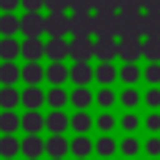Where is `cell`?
<instances>
[{"label":"cell","mask_w":160,"mask_h":160,"mask_svg":"<svg viewBox=\"0 0 160 160\" xmlns=\"http://www.w3.org/2000/svg\"><path fill=\"white\" fill-rule=\"evenodd\" d=\"M45 32L50 38H62L65 32H70V18L65 12H50L45 18Z\"/></svg>","instance_id":"4"},{"label":"cell","mask_w":160,"mask_h":160,"mask_svg":"<svg viewBox=\"0 0 160 160\" xmlns=\"http://www.w3.org/2000/svg\"><path fill=\"white\" fill-rule=\"evenodd\" d=\"M52 160H62V158H52Z\"/></svg>","instance_id":"50"},{"label":"cell","mask_w":160,"mask_h":160,"mask_svg":"<svg viewBox=\"0 0 160 160\" xmlns=\"http://www.w3.org/2000/svg\"><path fill=\"white\" fill-rule=\"evenodd\" d=\"M15 30H20V20H18L15 15H10V12H8V15H2V18H0V32L10 38Z\"/></svg>","instance_id":"29"},{"label":"cell","mask_w":160,"mask_h":160,"mask_svg":"<svg viewBox=\"0 0 160 160\" xmlns=\"http://www.w3.org/2000/svg\"><path fill=\"white\" fill-rule=\"evenodd\" d=\"M20 52H22V48H20V45H18L12 38L0 40V58H2V60H15Z\"/></svg>","instance_id":"17"},{"label":"cell","mask_w":160,"mask_h":160,"mask_svg":"<svg viewBox=\"0 0 160 160\" xmlns=\"http://www.w3.org/2000/svg\"><path fill=\"white\" fill-rule=\"evenodd\" d=\"M20 30L28 38H40L45 32V18L40 12H28L25 18H20Z\"/></svg>","instance_id":"6"},{"label":"cell","mask_w":160,"mask_h":160,"mask_svg":"<svg viewBox=\"0 0 160 160\" xmlns=\"http://www.w3.org/2000/svg\"><path fill=\"white\" fill-rule=\"evenodd\" d=\"M118 35L122 40H132V38H140L142 35V18L138 12H120V20H118Z\"/></svg>","instance_id":"1"},{"label":"cell","mask_w":160,"mask_h":160,"mask_svg":"<svg viewBox=\"0 0 160 160\" xmlns=\"http://www.w3.org/2000/svg\"><path fill=\"white\" fill-rule=\"evenodd\" d=\"M40 78H42V68H40L38 62H28V65L22 68V80H25L28 85H38Z\"/></svg>","instance_id":"22"},{"label":"cell","mask_w":160,"mask_h":160,"mask_svg":"<svg viewBox=\"0 0 160 160\" xmlns=\"http://www.w3.org/2000/svg\"><path fill=\"white\" fill-rule=\"evenodd\" d=\"M70 8L75 12H90V8H95V0H70Z\"/></svg>","instance_id":"36"},{"label":"cell","mask_w":160,"mask_h":160,"mask_svg":"<svg viewBox=\"0 0 160 160\" xmlns=\"http://www.w3.org/2000/svg\"><path fill=\"white\" fill-rule=\"evenodd\" d=\"M70 125H72L78 132H85V130H90L92 120H90V115H88V112H80V110H78V115L70 120Z\"/></svg>","instance_id":"30"},{"label":"cell","mask_w":160,"mask_h":160,"mask_svg":"<svg viewBox=\"0 0 160 160\" xmlns=\"http://www.w3.org/2000/svg\"><path fill=\"white\" fill-rule=\"evenodd\" d=\"M148 128H150V130H160V115L152 112V115L148 118Z\"/></svg>","instance_id":"49"},{"label":"cell","mask_w":160,"mask_h":160,"mask_svg":"<svg viewBox=\"0 0 160 160\" xmlns=\"http://www.w3.org/2000/svg\"><path fill=\"white\" fill-rule=\"evenodd\" d=\"M98 102H100L102 108H110V105L115 102V95H112V90H100V92H98Z\"/></svg>","instance_id":"39"},{"label":"cell","mask_w":160,"mask_h":160,"mask_svg":"<svg viewBox=\"0 0 160 160\" xmlns=\"http://www.w3.org/2000/svg\"><path fill=\"white\" fill-rule=\"evenodd\" d=\"M92 55H95V45L90 38H75L70 42V58L75 62H88Z\"/></svg>","instance_id":"5"},{"label":"cell","mask_w":160,"mask_h":160,"mask_svg":"<svg viewBox=\"0 0 160 160\" xmlns=\"http://www.w3.org/2000/svg\"><path fill=\"white\" fill-rule=\"evenodd\" d=\"M18 78H20V70H18V65H15L12 60H5V62L0 65V82H5V85H12Z\"/></svg>","instance_id":"19"},{"label":"cell","mask_w":160,"mask_h":160,"mask_svg":"<svg viewBox=\"0 0 160 160\" xmlns=\"http://www.w3.org/2000/svg\"><path fill=\"white\" fill-rule=\"evenodd\" d=\"M120 80H125V82H135V80H140V70H138L132 62H128V65L120 70Z\"/></svg>","instance_id":"33"},{"label":"cell","mask_w":160,"mask_h":160,"mask_svg":"<svg viewBox=\"0 0 160 160\" xmlns=\"http://www.w3.org/2000/svg\"><path fill=\"white\" fill-rule=\"evenodd\" d=\"M48 102H50L52 108H62V105L68 102V95H65V90H62V88H52V90L48 92Z\"/></svg>","instance_id":"32"},{"label":"cell","mask_w":160,"mask_h":160,"mask_svg":"<svg viewBox=\"0 0 160 160\" xmlns=\"http://www.w3.org/2000/svg\"><path fill=\"white\" fill-rule=\"evenodd\" d=\"M45 8L50 12H62L65 8H70V0H45Z\"/></svg>","instance_id":"38"},{"label":"cell","mask_w":160,"mask_h":160,"mask_svg":"<svg viewBox=\"0 0 160 160\" xmlns=\"http://www.w3.org/2000/svg\"><path fill=\"white\" fill-rule=\"evenodd\" d=\"M18 150H20V142H18L12 135L0 138V155H2V158H12Z\"/></svg>","instance_id":"26"},{"label":"cell","mask_w":160,"mask_h":160,"mask_svg":"<svg viewBox=\"0 0 160 160\" xmlns=\"http://www.w3.org/2000/svg\"><path fill=\"white\" fill-rule=\"evenodd\" d=\"M142 55H145L148 60L158 62V60H160V38H148L145 45H142Z\"/></svg>","instance_id":"24"},{"label":"cell","mask_w":160,"mask_h":160,"mask_svg":"<svg viewBox=\"0 0 160 160\" xmlns=\"http://www.w3.org/2000/svg\"><path fill=\"white\" fill-rule=\"evenodd\" d=\"M98 12H115V8H120V0H95Z\"/></svg>","instance_id":"35"},{"label":"cell","mask_w":160,"mask_h":160,"mask_svg":"<svg viewBox=\"0 0 160 160\" xmlns=\"http://www.w3.org/2000/svg\"><path fill=\"white\" fill-rule=\"evenodd\" d=\"M70 150H72V152H75L78 158H85V155H88V152L92 150V142H90V140H88L85 135H78V138L72 140V145H70Z\"/></svg>","instance_id":"28"},{"label":"cell","mask_w":160,"mask_h":160,"mask_svg":"<svg viewBox=\"0 0 160 160\" xmlns=\"http://www.w3.org/2000/svg\"><path fill=\"white\" fill-rule=\"evenodd\" d=\"M20 125H22V120H20L15 112L5 110V112L0 115V130H2V132H12V130H18Z\"/></svg>","instance_id":"23"},{"label":"cell","mask_w":160,"mask_h":160,"mask_svg":"<svg viewBox=\"0 0 160 160\" xmlns=\"http://www.w3.org/2000/svg\"><path fill=\"white\" fill-rule=\"evenodd\" d=\"M120 150H122L125 155H135V152L140 150V142H138L135 138H125V140L120 142Z\"/></svg>","instance_id":"34"},{"label":"cell","mask_w":160,"mask_h":160,"mask_svg":"<svg viewBox=\"0 0 160 160\" xmlns=\"http://www.w3.org/2000/svg\"><path fill=\"white\" fill-rule=\"evenodd\" d=\"M122 128H125V130H135V128H138V118H135L132 112H128V115L122 118Z\"/></svg>","instance_id":"46"},{"label":"cell","mask_w":160,"mask_h":160,"mask_svg":"<svg viewBox=\"0 0 160 160\" xmlns=\"http://www.w3.org/2000/svg\"><path fill=\"white\" fill-rule=\"evenodd\" d=\"M142 8L148 12H160V0H142Z\"/></svg>","instance_id":"47"},{"label":"cell","mask_w":160,"mask_h":160,"mask_svg":"<svg viewBox=\"0 0 160 160\" xmlns=\"http://www.w3.org/2000/svg\"><path fill=\"white\" fill-rule=\"evenodd\" d=\"M70 102L80 110V108H88V105L92 102V95H90V90H88V88H78V90L70 95Z\"/></svg>","instance_id":"25"},{"label":"cell","mask_w":160,"mask_h":160,"mask_svg":"<svg viewBox=\"0 0 160 160\" xmlns=\"http://www.w3.org/2000/svg\"><path fill=\"white\" fill-rule=\"evenodd\" d=\"M142 35H148V38H160V12H148V15H142Z\"/></svg>","instance_id":"14"},{"label":"cell","mask_w":160,"mask_h":160,"mask_svg":"<svg viewBox=\"0 0 160 160\" xmlns=\"http://www.w3.org/2000/svg\"><path fill=\"white\" fill-rule=\"evenodd\" d=\"M45 102V98H42V92H40V88H35V85H30L25 92H22V105L25 108H30V110H35V108H40Z\"/></svg>","instance_id":"16"},{"label":"cell","mask_w":160,"mask_h":160,"mask_svg":"<svg viewBox=\"0 0 160 160\" xmlns=\"http://www.w3.org/2000/svg\"><path fill=\"white\" fill-rule=\"evenodd\" d=\"M42 5H45V0H22V8H25L28 12H38Z\"/></svg>","instance_id":"43"},{"label":"cell","mask_w":160,"mask_h":160,"mask_svg":"<svg viewBox=\"0 0 160 160\" xmlns=\"http://www.w3.org/2000/svg\"><path fill=\"white\" fill-rule=\"evenodd\" d=\"M45 150L50 152V158H62V155L70 150V145H68V140H65L62 135H52V138L45 142Z\"/></svg>","instance_id":"13"},{"label":"cell","mask_w":160,"mask_h":160,"mask_svg":"<svg viewBox=\"0 0 160 160\" xmlns=\"http://www.w3.org/2000/svg\"><path fill=\"white\" fill-rule=\"evenodd\" d=\"M22 55H25V60L35 62V60H40V55H45V45L38 38H28L22 42Z\"/></svg>","instance_id":"11"},{"label":"cell","mask_w":160,"mask_h":160,"mask_svg":"<svg viewBox=\"0 0 160 160\" xmlns=\"http://www.w3.org/2000/svg\"><path fill=\"white\" fill-rule=\"evenodd\" d=\"M20 2H22V0H0V8L10 12V10H15V8L20 5Z\"/></svg>","instance_id":"48"},{"label":"cell","mask_w":160,"mask_h":160,"mask_svg":"<svg viewBox=\"0 0 160 160\" xmlns=\"http://www.w3.org/2000/svg\"><path fill=\"white\" fill-rule=\"evenodd\" d=\"M70 32L75 38H90L95 32V18L90 12H75L70 18Z\"/></svg>","instance_id":"3"},{"label":"cell","mask_w":160,"mask_h":160,"mask_svg":"<svg viewBox=\"0 0 160 160\" xmlns=\"http://www.w3.org/2000/svg\"><path fill=\"white\" fill-rule=\"evenodd\" d=\"M115 75H118V72H115L112 62H100V65H98V70H95V78H98L100 82H105V85H108V82H112V80H115Z\"/></svg>","instance_id":"27"},{"label":"cell","mask_w":160,"mask_h":160,"mask_svg":"<svg viewBox=\"0 0 160 160\" xmlns=\"http://www.w3.org/2000/svg\"><path fill=\"white\" fill-rule=\"evenodd\" d=\"M18 102H22V95H20L15 88H10V85H8V88H2V90H0V105H2L5 110L15 108Z\"/></svg>","instance_id":"18"},{"label":"cell","mask_w":160,"mask_h":160,"mask_svg":"<svg viewBox=\"0 0 160 160\" xmlns=\"http://www.w3.org/2000/svg\"><path fill=\"white\" fill-rule=\"evenodd\" d=\"M145 102H148L150 108H158V105H160V90H150V92L145 95Z\"/></svg>","instance_id":"44"},{"label":"cell","mask_w":160,"mask_h":160,"mask_svg":"<svg viewBox=\"0 0 160 160\" xmlns=\"http://www.w3.org/2000/svg\"><path fill=\"white\" fill-rule=\"evenodd\" d=\"M115 148H118V145H115V140H112V138H108V135H105V138H100V140H98V145H95V150H98L102 158H110V155L115 152Z\"/></svg>","instance_id":"31"},{"label":"cell","mask_w":160,"mask_h":160,"mask_svg":"<svg viewBox=\"0 0 160 160\" xmlns=\"http://www.w3.org/2000/svg\"><path fill=\"white\" fill-rule=\"evenodd\" d=\"M42 125H45V118H42L40 112H35V110L25 112V118H22V128H25L28 132H38Z\"/></svg>","instance_id":"20"},{"label":"cell","mask_w":160,"mask_h":160,"mask_svg":"<svg viewBox=\"0 0 160 160\" xmlns=\"http://www.w3.org/2000/svg\"><path fill=\"white\" fill-rule=\"evenodd\" d=\"M118 55H120V45L115 42V38H110V40H98V42H95V58H98V60L110 62V60H115Z\"/></svg>","instance_id":"8"},{"label":"cell","mask_w":160,"mask_h":160,"mask_svg":"<svg viewBox=\"0 0 160 160\" xmlns=\"http://www.w3.org/2000/svg\"><path fill=\"white\" fill-rule=\"evenodd\" d=\"M45 75H48V80H50L52 85H60V82H65V80L70 78V70H68L62 62H52Z\"/></svg>","instance_id":"15"},{"label":"cell","mask_w":160,"mask_h":160,"mask_svg":"<svg viewBox=\"0 0 160 160\" xmlns=\"http://www.w3.org/2000/svg\"><path fill=\"white\" fill-rule=\"evenodd\" d=\"M142 8V0H120V10L125 12H138Z\"/></svg>","instance_id":"41"},{"label":"cell","mask_w":160,"mask_h":160,"mask_svg":"<svg viewBox=\"0 0 160 160\" xmlns=\"http://www.w3.org/2000/svg\"><path fill=\"white\" fill-rule=\"evenodd\" d=\"M145 150L155 158V155H160V138H150L148 140V145H145Z\"/></svg>","instance_id":"42"},{"label":"cell","mask_w":160,"mask_h":160,"mask_svg":"<svg viewBox=\"0 0 160 160\" xmlns=\"http://www.w3.org/2000/svg\"><path fill=\"white\" fill-rule=\"evenodd\" d=\"M140 55H142V45H140L138 38H132V40H122V42H120V58H122V60L135 62Z\"/></svg>","instance_id":"9"},{"label":"cell","mask_w":160,"mask_h":160,"mask_svg":"<svg viewBox=\"0 0 160 160\" xmlns=\"http://www.w3.org/2000/svg\"><path fill=\"white\" fill-rule=\"evenodd\" d=\"M118 20L120 15L115 12H98L95 15V35L98 40H110L118 35Z\"/></svg>","instance_id":"2"},{"label":"cell","mask_w":160,"mask_h":160,"mask_svg":"<svg viewBox=\"0 0 160 160\" xmlns=\"http://www.w3.org/2000/svg\"><path fill=\"white\" fill-rule=\"evenodd\" d=\"M45 125H48V128H50V130H52V132L58 135V132H62V130H65V128H68L70 122H68V118L62 115V110H60V112L55 110L52 115H48V118H45Z\"/></svg>","instance_id":"21"},{"label":"cell","mask_w":160,"mask_h":160,"mask_svg":"<svg viewBox=\"0 0 160 160\" xmlns=\"http://www.w3.org/2000/svg\"><path fill=\"white\" fill-rule=\"evenodd\" d=\"M20 148H22V152H25V155H28L30 160H35V158H40V152L45 150V145H42V140H40V138H38L35 132H30V135H28V138L22 140V145H20Z\"/></svg>","instance_id":"12"},{"label":"cell","mask_w":160,"mask_h":160,"mask_svg":"<svg viewBox=\"0 0 160 160\" xmlns=\"http://www.w3.org/2000/svg\"><path fill=\"white\" fill-rule=\"evenodd\" d=\"M98 125H100V130H110V128L115 125V122H112V115H108V112L100 115V118H98Z\"/></svg>","instance_id":"45"},{"label":"cell","mask_w":160,"mask_h":160,"mask_svg":"<svg viewBox=\"0 0 160 160\" xmlns=\"http://www.w3.org/2000/svg\"><path fill=\"white\" fill-rule=\"evenodd\" d=\"M120 102H122V105H128V108H132V105H138V102H140V95H138L135 90H125V92L120 95Z\"/></svg>","instance_id":"37"},{"label":"cell","mask_w":160,"mask_h":160,"mask_svg":"<svg viewBox=\"0 0 160 160\" xmlns=\"http://www.w3.org/2000/svg\"><path fill=\"white\" fill-rule=\"evenodd\" d=\"M78 160H85V158H78Z\"/></svg>","instance_id":"51"},{"label":"cell","mask_w":160,"mask_h":160,"mask_svg":"<svg viewBox=\"0 0 160 160\" xmlns=\"http://www.w3.org/2000/svg\"><path fill=\"white\" fill-rule=\"evenodd\" d=\"M45 55H48L52 62H62V60L70 55V42H65L62 38H50L48 45H45Z\"/></svg>","instance_id":"7"},{"label":"cell","mask_w":160,"mask_h":160,"mask_svg":"<svg viewBox=\"0 0 160 160\" xmlns=\"http://www.w3.org/2000/svg\"><path fill=\"white\" fill-rule=\"evenodd\" d=\"M92 75H95V72H92V68H90L88 62H75L72 70H70V80L78 82L80 88H85V85L92 80Z\"/></svg>","instance_id":"10"},{"label":"cell","mask_w":160,"mask_h":160,"mask_svg":"<svg viewBox=\"0 0 160 160\" xmlns=\"http://www.w3.org/2000/svg\"><path fill=\"white\" fill-rule=\"evenodd\" d=\"M145 80H148V82H160V65H158V62H152V65L145 70Z\"/></svg>","instance_id":"40"}]
</instances>
